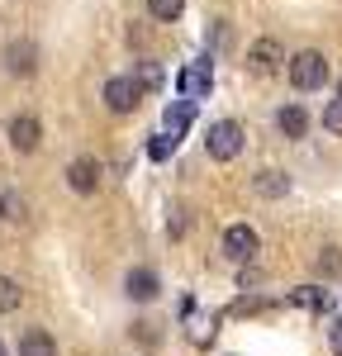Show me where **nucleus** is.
<instances>
[{
    "instance_id": "6ab92c4d",
    "label": "nucleus",
    "mask_w": 342,
    "mask_h": 356,
    "mask_svg": "<svg viewBox=\"0 0 342 356\" xmlns=\"http://www.w3.org/2000/svg\"><path fill=\"white\" fill-rule=\"evenodd\" d=\"M323 124H328V134L342 138V95L338 100H328V110H323Z\"/></svg>"
},
{
    "instance_id": "9d476101",
    "label": "nucleus",
    "mask_w": 342,
    "mask_h": 356,
    "mask_svg": "<svg viewBox=\"0 0 342 356\" xmlns=\"http://www.w3.org/2000/svg\"><path fill=\"white\" fill-rule=\"evenodd\" d=\"M176 86H181V100H204L209 95V62H195V67H186L181 76H176Z\"/></svg>"
},
{
    "instance_id": "0eeeda50",
    "label": "nucleus",
    "mask_w": 342,
    "mask_h": 356,
    "mask_svg": "<svg viewBox=\"0 0 342 356\" xmlns=\"http://www.w3.org/2000/svg\"><path fill=\"white\" fill-rule=\"evenodd\" d=\"M5 67H10V76H33L38 72V43H28V38L10 43L5 48Z\"/></svg>"
},
{
    "instance_id": "dca6fc26",
    "label": "nucleus",
    "mask_w": 342,
    "mask_h": 356,
    "mask_svg": "<svg viewBox=\"0 0 342 356\" xmlns=\"http://www.w3.org/2000/svg\"><path fill=\"white\" fill-rule=\"evenodd\" d=\"M181 10H186V0H147V15H152L157 24H176Z\"/></svg>"
},
{
    "instance_id": "4be33fe9",
    "label": "nucleus",
    "mask_w": 342,
    "mask_h": 356,
    "mask_svg": "<svg viewBox=\"0 0 342 356\" xmlns=\"http://www.w3.org/2000/svg\"><path fill=\"white\" fill-rule=\"evenodd\" d=\"M328 342H333V352L342 356V318H338V323H333V328H328Z\"/></svg>"
},
{
    "instance_id": "412c9836",
    "label": "nucleus",
    "mask_w": 342,
    "mask_h": 356,
    "mask_svg": "<svg viewBox=\"0 0 342 356\" xmlns=\"http://www.w3.org/2000/svg\"><path fill=\"white\" fill-rule=\"evenodd\" d=\"M318 266H323V271H338V266H342L338 247H323V257H318Z\"/></svg>"
},
{
    "instance_id": "ddd939ff",
    "label": "nucleus",
    "mask_w": 342,
    "mask_h": 356,
    "mask_svg": "<svg viewBox=\"0 0 342 356\" xmlns=\"http://www.w3.org/2000/svg\"><path fill=\"white\" fill-rule=\"evenodd\" d=\"M290 191V176L285 171H256V195L261 200H281Z\"/></svg>"
},
{
    "instance_id": "6e6552de",
    "label": "nucleus",
    "mask_w": 342,
    "mask_h": 356,
    "mask_svg": "<svg viewBox=\"0 0 342 356\" xmlns=\"http://www.w3.org/2000/svg\"><path fill=\"white\" fill-rule=\"evenodd\" d=\"M157 290H162V280H157V271H152V266H133V271H129V280H124V295H129V300H138V304L157 300Z\"/></svg>"
},
{
    "instance_id": "f3484780",
    "label": "nucleus",
    "mask_w": 342,
    "mask_h": 356,
    "mask_svg": "<svg viewBox=\"0 0 342 356\" xmlns=\"http://www.w3.org/2000/svg\"><path fill=\"white\" fill-rule=\"evenodd\" d=\"M19 300H24V295H19V280H15V275H0V314H15Z\"/></svg>"
},
{
    "instance_id": "f03ea898",
    "label": "nucleus",
    "mask_w": 342,
    "mask_h": 356,
    "mask_svg": "<svg viewBox=\"0 0 342 356\" xmlns=\"http://www.w3.org/2000/svg\"><path fill=\"white\" fill-rule=\"evenodd\" d=\"M204 152H209L214 162H233V157L243 152V124H233V119L209 124V134H204Z\"/></svg>"
},
{
    "instance_id": "f257e3e1",
    "label": "nucleus",
    "mask_w": 342,
    "mask_h": 356,
    "mask_svg": "<svg viewBox=\"0 0 342 356\" xmlns=\"http://www.w3.org/2000/svg\"><path fill=\"white\" fill-rule=\"evenodd\" d=\"M285 72H290V86L295 90H318V86L328 81V57L318 53V48H304V53H295L290 62H285Z\"/></svg>"
},
{
    "instance_id": "a211bd4d",
    "label": "nucleus",
    "mask_w": 342,
    "mask_h": 356,
    "mask_svg": "<svg viewBox=\"0 0 342 356\" xmlns=\"http://www.w3.org/2000/svg\"><path fill=\"white\" fill-rule=\"evenodd\" d=\"M171 152H176V134H167V129H162V134H152V143H147V157H152V162H167Z\"/></svg>"
},
{
    "instance_id": "1a4fd4ad",
    "label": "nucleus",
    "mask_w": 342,
    "mask_h": 356,
    "mask_svg": "<svg viewBox=\"0 0 342 356\" xmlns=\"http://www.w3.org/2000/svg\"><path fill=\"white\" fill-rule=\"evenodd\" d=\"M67 186L76 195H95V186H100V162L95 157H76V162L67 166Z\"/></svg>"
},
{
    "instance_id": "9b49d317",
    "label": "nucleus",
    "mask_w": 342,
    "mask_h": 356,
    "mask_svg": "<svg viewBox=\"0 0 342 356\" xmlns=\"http://www.w3.org/2000/svg\"><path fill=\"white\" fill-rule=\"evenodd\" d=\"M276 124H281V134L295 138V143L309 138V110H304V105H281V110H276Z\"/></svg>"
},
{
    "instance_id": "5701e85b",
    "label": "nucleus",
    "mask_w": 342,
    "mask_h": 356,
    "mask_svg": "<svg viewBox=\"0 0 342 356\" xmlns=\"http://www.w3.org/2000/svg\"><path fill=\"white\" fill-rule=\"evenodd\" d=\"M0 356H10V352H5V342H0Z\"/></svg>"
},
{
    "instance_id": "423d86ee",
    "label": "nucleus",
    "mask_w": 342,
    "mask_h": 356,
    "mask_svg": "<svg viewBox=\"0 0 342 356\" xmlns=\"http://www.w3.org/2000/svg\"><path fill=\"white\" fill-rule=\"evenodd\" d=\"M247 62H252L256 76H271V72H281L285 67V48L276 38H256L252 48H247Z\"/></svg>"
},
{
    "instance_id": "2eb2a0df",
    "label": "nucleus",
    "mask_w": 342,
    "mask_h": 356,
    "mask_svg": "<svg viewBox=\"0 0 342 356\" xmlns=\"http://www.w3.org/2000/svg\"><path fill=\"white\" fill-rule=\"evenodd\" d=\"M290 304H300V309H309V314H323V309H328V295H323L318 285H300V290L290 295Z\"/></svg>"
},
{
    "instance_id": "4468645a",
    "label": "nucleus",
    "mask_w": 342,
    "mask_h": 356,
    "mask_svg": "<svg viewBox=\"0 0 342 356\" xmlns=\"http://www.w3.org/2000/svg\"><path fill=\"white\" fill-rule=\"evenodd\" d=\"M190 119H195V100H176V105H167V134H186Z\"/></svg>"
},
{
    "instance_id": "39448f33",
    "label": "nucleus",
    "mask_w": 342,
    "mask_h": 356,
    "mask_svg": "<svg viewBox=\"0 0 342 356\" xmlns=\"http://www.w3.org/2000/svg\"><path fill=\"white\" fill-rule=\"evenodd\" d=\"M5 134H10V147H15V152H33V147L43 143V124H38L33 114H15V119L5 124Z\"/></svg>"
},
{
    "instance_id": "7ed1b4c3",
    "label": "nucleus",
    "mask_w": 342,
    "mask_h": 356,
    "mask_svg": "<svg viewBox=\"0 0 342 356\" xmlns=\"http://www.w3.org/2000/svg\"><path fill=\"white\" fill-rule=\"evenodd\" d=\"M142 100V81L138 76H110L105 81V105H110L114 114H133Z\"/></svg>"
},
{
    "instance_id": "f8f14e48",
    "label": "nucleus",
    "mask_w": 342,
    "mask_h": 356,
    "mask_svg": "<svg viewBox=\"0 0 342 356\" xmlns=\"http://www.w3.org/2000/svg\"><path fill=\"white\" fill-rule=\"evenodd\" d=\"M19 356H57V342L43 328H24V337H19Z\"/></svg>"
},
{
    "instance_id": "aec40b11",
    "label": "nucleus",
    "mask_w": 342,
    "mask_h": 356,
    "mask_svg": "<svg viewBox=\"0 0 342 356\" xmlns=\"http://www.w3.org/2000/svg\"><path fill=\"white\" fill-rule=\"evenodd\" d=\"M138 81H142V90H152V86H162V67H152V62H142V67H138Z\"/></svg>"
},
{
    "instance_id": "20e7f679",
    "label": "nucleus",
    "mask_w": 342,
    "mask_h": 356,
    "mask_svg": "<svg viewBox=\"0 0 342 356\" xmlns=\"http://www.w3.org/2000/svg\"><path fill=\"white\" fill-rule=\"evenodd\" d=\"M224 257L233 261V266H247V261L256 257V233L247 228V223H233V228L224 233Z\"/></svg>"
}]
</instances>
